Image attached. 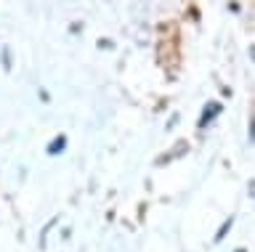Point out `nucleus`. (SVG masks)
I'll return each instance as SVG.
<instances>
[{
    "instance_id": "1",
    "label": "nucleus",
    "mask_w": 255,
    "mask_h": 252,
    "mask_svg": "<svg viewBox=\"0 0 255 252\" xmlns=\"http://www.w3.org/2000/svg\"><path fill=\"white\" fill-rule=\"evenodd\" d=\"M64 144H67V138H64V136H59V138H56V141H53V146H51V149H48V152H51V154H59V152H61V149H64Z\"/></svg>"
},
{
    "instance_id": "2",
    "label": "nucleus",
    "mask_w": 255,
    "mask_h": 252,
    "mask_svg": "<svg viewBox=\"0 0 255 252\" xmlns=\"http://www.w3.org/2000/svg\"><path fill=\"white\" fill-rule=\"evenodd\" d=\"M239 252H242V250H239Z\"/></svg>"
}]
</instances>
